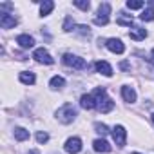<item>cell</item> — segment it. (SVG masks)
Listing matches in <instances>:
<instances>
[{
  "label": "cell",
  "mask_w": 154,
  "mask_h": 154,
  "mask_svg": "<svg viewBox=\"0 0 154 154\" xmlns=\"http://www.w3.org/2000/svg\"><path fill=\"white\" fill-rule=\"evenodd\" d=\"M109 15H111V4H109V2L100 4V8H98V17L94 18V24H96V26H107V24H109Z\"/></svg>",
  "instance_id": "cell-3"
},
{
  "label": "cell",
  "mask_w": 154,
  "mask_h": 154,
  "mask_svg": "<svg viewBox=\"0 0 154 154\" xmlns=\"http://www.w3.org/2000/svg\"><path fill=\"white\" fill-rule=\"evenodd\" d=\"M33 58L36 60V62H40V63H47V65H51V63H54V60L51 58V54L44 49V47H40V49H36L35 53H33Z\"/></svg>",
  "instance_id": "cell-6"
},
{
  "label": "cell",
  "mask_w": 154,
  "mask_h": 154,
  "mask_svg": "<svg viewBox=\"0 0 154 154\" xmlns=\"http://www.w3.org/2000/svg\"><path fill=\"white\" fill-rule=\"evenodd\" d=\"M94 129H96V132H98V134H102V136H105V134L109 132V129H107V125H105V123H94Z\"/></svg>",
  "instance_id": "cell-23"
},
{
  "label": "cell",
  "mask_w": 154,
  "mask_h": 154,
  "mask_svg": "<svg viewBox=\"0 0 154 154\" xmlns=\"http://www.w3.org/2000/svg\"><path fill=\"white\" fill-rule=\"evenodd\" d=\"M96 69H98V72H102L103 76H112V67H111L105 60H98V62H96Z\"/></svg>",
  "instance_id": "cell-11"
},
{
  "label": "cell",
  "mask_w": 154,
  "mask_h": 154,
  "mask_svg": "<svg viewBox=\"0 0 154 154\" xmlns=\"http://www.w3.org/2000/svg\"><path fill=\"white\" fill-rule=\"evenodd\" d=\"M18 78H20V82L22 84H26V85H33L35 84V74L33 72H29V71H24V72H20V76H18Z\"/></svg>",
  "instance_id": "cell-15"
},
{
  "label": "cell",
  "mask_w": 154,
  "mask_h": 154,
  "mask_svg": "<svg viewBox=\"0 0 154 154\" xmlns=\"http://www.w3.org/2000/svg\"><path fill=\"white\" fill-rule=\"evenodd\" d=\"M93 149H94L96 152H111V145H109L105 140H94Z\"/></svg>",
  "instance_id": "cell-13"
},
{
  "label": "cell",
  "mask_w": 154,
  "mask_h": 154,
  "mask_svg": "<svg viewBox=\"0 0 154 154\" xmlns=\"http://www.w3.org/2000/svg\"><path fill=\"white\" fill-rule=\"evenodd\" d=\"M112 138H114V141H116L118 147H123V145H125V140H127L125 129H123L122 125H116V127L112 129Z\"/></svg>",
  "instance_id": "cell-7"
},
{
  "label": "cell",
  "mask_w": 154,
  "mask_h": 154,
  "mask_svg": "<svg viewBox=\"0 0 154 154\" xmlns=\"http://www.w3.org/2000/svg\"><path fill=\"white\" fill-rule=\"evenodd\" d=\"M145 4L141 2V0H129V2H127V8L129 9H141Z\"/></svg>",
  "instance_id": "cell-21"
},
{
  "label": "cell",
  "mask_w": 154,
  "mask_h": 154,
  "mask_svg": "<svg viewBox=\"0 0 154 154\" xmlns=\"http://www.w3.org/2000/svg\"><path fill=\"white\" fill-rule=\"evenodd\" d=\"M122 94H123V100L125 102H136V93L132 87H122Z\"/></svg>",
  "instance_id": "cell-16"
},
{
  "label": "cell",
  "mask_w": 154,
  "mask_h": 154,
  "mask_svg": "<svg viewBox=\"0 0 154 154\" xmlns=\"http://www.w3.org/2000/svg\"><path fill=\"white\" fill-rule=\"evenodd\" d=\"M17 44H18L22 49H29V47L35 45V38L29 36V35H20V36H17Z\"/></svg>",
  "instance_id": "cell-10"
},
{
  "label": "cell",
  "mask_w": 154,
  "mask_h": 154,
  "mask_svg": "<svg viewBox=\"0 0 154 154\" xmlns=\"http://www.w3.org/2000/svg\"><path fill=\"white\" fill-rule=\"evenodd\" d=\"M93 96H94V100H96V107H98L100 112L105 114V112H111V111L114 109V102L107 96V93H105L103 87H96L94 93H93Z\"/></svg>",
  "instance_id": "cell-1"
},
{
  "label": "cell",
  "mask_w": 154,
  "mask_h": 154,
  "mask_svg": "<svg viewBox=\"0 0 154 154\" xmlns=\"http://www.w3.org/2000/svg\"><path fill=\"white\" fill-rule=\"evenodd\" d=\"M53 9H54V4L51 2V0H45V2H42V4H40V13H42L44 17H45V15H49Z\"/></svg>",
  "instance_id": "cell-19"
},
{
  "label": "cell",
  "mask_w": 154,
  "mask_h": 154,
  "mask_svg": "<svg viewBox=\"0 0 154 154\" xmlns=\"http://www.w3.org/2000/svg\"><path fill=\"white\" fill-rule=\"evenodd\" d=\"M15 138H17L18 141H26V140H29V131H26V129H22V127H17V129H15Z\"/></svg>",
  "instance_id": "cell-17"
},
{
  "label": "cell",
  "mask_w": 154,
  "mask_h": 154,
  "mask_svg": "<svg viewBox=\"0 0 154 154\" xmlns=\"http://www.w3.org/2000/svg\"><path fill=\"white\" fill-rule=\"evenodd\" d=\"M152 122H154V114H152Z\"/></svg>",
  "instance_id": "cell-31"
},
{
  "label": "cell",
  "mask_w": 154,
  "mask_h": 154,
  "mask_svg": "<svg viewBox=\"0 0 154 154\" xmlns=\"http://www.w3.org/2000/svg\"><path fill=\"white\" fill-rule=\"evenodd\" d=\"M80 105L89 111V109H94V107H96V100H94V96H91V94H84V96L80 98Z\"/></svg>",
  "instance_id": "cell-12"
},
{
  "label": "cell",
  "mask_w": 154,
  "mask_h": 154,
  "mask_svg": "<svg viewBox=\"0 0 154 154\" xmlns=\"http://www.w3.org/2000/svg\"><path fill=\"white\" fill-rule=\"evenodd\" d=\"M132 154H138V152H132Z\"/></svg>",
  "instance_id": "cell-32"
},
{
  "label": "cell",
  "mask_w": 154,
  "mask_h": 154,
  "mask_svg": "<svg viewBox=\"0 0 154 154\" xmlns=\"http://www.w3.org/2000/svg\"><path fill=\"white\" fill-rule=\"evenodd\" d=\"M72 27H74V22H72L71 17H67L65 22H63V29H65V31H72Z\"/></svg>",
  "instance_id": "cell-26"
},
{
  "label": "cell",
  "mask_w": 154,
  "mask_h": 154,
  "mask_svg": "<svg viewBox=\"0 0 154 154\" xmlns=\"http://www.w3.org/2000/svg\"><path fill=\"white\" fill-rule=\"evenodd\" d=\"M17 18L11 17L9 13H0V27L2 29H9V27H15L17 26Z\"/></svg>",
  "instance_id": "cell-9"
},
{
  "label": "cell",
  "mask_w": 154,
  "mask_h": 154,
  "mask_svg": "<svg viewBox=\"0 0 154 154\" xmlns=\"http://www.w3.org/2000/svg\"><path fill=\"white\" fill-rule=\"evenodd\" d=\"M63 63L72 67V69H85L87 62L80 56H74V54H63Z\"/></svg>",
  "instance_id": "cell-4"
},
{
  "label": "cell",
  "mask_w": 154,
  "mask_h": 154,
  "mask_svg": "<svg viewBox=\"0 0 154 154\" xmlns=\"http://www.w3.org/2000/svg\"><path fill=\"white\" fill-rule=\"evenodd\" d=\"M56 118H58V122H62V123H71V122L76 118V107H74L72 103L62 105V107L58 109V112H56Z\"/></svg>",
  "instance_id": "cell-2"
},
{
  "label": "cell",
  "mask_w": 154,
  "mask_h": 154,
  "mask_svg": "<svg viewBox=\"0 0 154 154\" xmlns=\"http://www.w3.org/2000/svg\"><path fill=\"white\" fill-rule=\"evenodd\" d=\"M140 18H141L143 22H152V20H154V8H147V9H143L141 15H140Z\"/></svg>",
  "instance_id": "cell-18"
},
{
  "label": "cell",
  "mask_w": 154,
  "mask_h": 154,
  "mask_svg": "<svg viewBox=\"0 0 154 154\" xmlns=\"http://www.w3.org/2000/svg\"><path fill=\"white\" fill-rule=\"evenodd\" d=\"M49 84H51V87H53V89H62V87L65 85V80L62 78V76H53Z\"/></svg>",
  "instance_id": "cell-20"
},
{
  "label": "cell",
  "mask_w": 154,
  "mask_h": 154,
  "mask_svg": "<svg viewBox=\"0 0 154 154\" xmlns=\"http://www.w3.org/2000/svg\"><path fill=\"white\" fill-rule=\"evenodd\" d=\"M29 154H38V150H31V152H29Z\"/></svg>",
  "instance_id": "cell-29"
},
{
  "label": "cell",
  "mask_w": 154,
  "mask_h": 154,
  "mask_svg": "<svg viewBox=\"0 0 154 154\" xmlns=\"http://www.w3.org/2000/svg\"><path fill=\"white\" fill-rule=\"evenodd\" d=\"M49 140V134L47 132H36V141L38 143H45Z\"/></svg>",
  "instance_id": "cell-27"
},
{
  "label": "cell",
  "mask_w": 154,
  "mask_h": 154,
  "mask_svg": "<svg viewBox=\"0 0 154 154\" xmlns=\"http://www.w3.org/2000/svg\"><path fill=\"white\" fill-rule=\"evenodd\" d=\"M152 56H154V49H152ZM152 60H154V58H152Z\"/></svg>",
  "instance_id": "cell-30"
},
{
  "label": "cell",
  "mask_w": 154,
  "mask_h": 154,
  "mask_svg": "<svg viewBox=\"0 0 154 154\" xmlns=\"http://www.w3.org/2000/svg\"><path fill=\"white\" fill-rule=\"evenodd\" d=\"M76 33H80L82 36H89L91 35V31H89L87 26H78V27H76Z\"/></svg>",
  "instance_id": "cell-25"
},
{
  "label": "cell",
  "mask_w": 154,
  "mask_h": 154,
  "mask_svg": "<svg viewBox=\"0 0 154 154\" xmlns=\"http://www.w3.org/2000/svg\"><path fill=\"white\" fill-rule=\"evenodd\" d=\"M74 6L80 8L82 11H89V8H91V4L89 2H84V0H74Z\"/></svg>",
  "instance_id": "cell-24"
},
{
  "label": "cell",
  "mask_w": 154,
  "mask_h": 154,
  "mask_svg": "<svg viewBox=\"0 0 154 154\" xmlns=\"http://www.w3.org/2000/svg\"><path fill=\"white\" fill-rule=\"evenodd\" d=\"M129 36H131L132 40H143V38L147 36V31H145L143 27H134V29L129 31Z\"/></svg>",
  "instance_id": "cell-14"
},
{
  "label": "cell",
  "mask_w": 154,
  "mask_h": 154,
  "mask_svg": "<svg viewBox=\"0 0 154 154\" xmlns=\"http://www.w3.org/2000/svg\"><path fill=\"white\" fill-rule=\"evenodd\" d=\"M120 26H132V17H118V20H116Z\"/></svg>",
  "instance_id": "cell-22"
},
{
  "label": "cell",
  "mask_w": 154,
  "mask_h": 154,
  "mask_svg": "<svg viewBox=\"0 0 154 154\" xmlns=\"http://www.w3.org/2000/svg\"><path fill=\"white\" fill-rule=\"evenodd\" d=\"M120 67H122V69H129V62H122Z\"/></svg>",
  "instance_id": "cell-28"
},
{
  "label": "cell",
  "mask_w": 154,
  "mask_h": 154,
  "mask_svg": "<svg viewBox=\"0 0 154 154\" xmlns=\"http://www.w3.org/2000/svg\"><path fill=\"white\" fill-rule=\"evenodd\" d=\"M63 149H65V152H69V154H78V152L82 150V140H80V138H69V140L65 141Z\"/></svg>",
  "instance_id": "cell-5"
},
{
  "label": "cell",
  "mask_w": 154,
  "mask_h": 154,
  "mask_svg": "<svg viewBox=\"0 0 154 154\" xmlns=\"http://www.w3.org/2000/svg\"><path fill=\"white\" fill-rule=\"evenodd\" d=\"M105 45H107V49H109V51H112V53H116V54H122V53L125 51L123 42H122V40H118V38H109Z\"/></svg>",
  "instance_id": "cell-8"
}]
</instances>
